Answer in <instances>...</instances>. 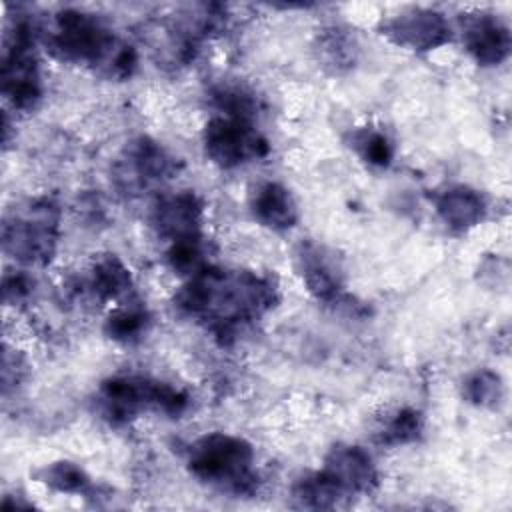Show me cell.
I'll return each mask as SVG.
<instances>
[{"instance_id":"1","label":"cell","mask_w":512,"mask_h":512,"mask_svg":"<svg viewBox=\"0 0 512 512\" xmlns=\"http://www.w3.org/2000/svg\"><path fill=\"white\" fill-rule=\"evenodd\" d=\"M276 302L278 286L272 276L214 266L190 276L174 296L182 314L204 322L222 342H228L238 328L262 318Z\"/></svg>"},{"instance_id":"2","label":"cell","mask_w":512,"mask_h":512,"mask_svg":"<svg viewBox=\"0 0 512 512\" xmlns=\"http://www.w3.org/2000/svg\"><path fill=\"white\" fill-rule=\"evenodd\" d=\"M44 42L56 60L82 64L106 80H126L138 64L132 44L118 38L94 14L76 8H64L54 14Z\"/></svg>"},{"instance_id":"3","label":"cell","mask_w":512,"mask_h":512,"mask_svg":"<svg viewBox=\"0 0 512 512\" xmlns=\"http://www.w3.org/2000/svg\"><path fill=\"white\" fill-rule=\"evenodd\" d=\"M190 474L222 492L248 496L258 490L254 470V448L240 436L210 432L194 440L188 448Z\"/></svg>"},{"instance_id":"4","label":"cell","mask_w":512,"mask_h":512,"mask_svg":"<svg viewBox=\"0 0 512 512\" xmlns=\"http://www.w3.org/2000/svg\"><path fill=\"white\" fill-rule=\"evenodd\" d=\"M188 394L168 382L138 374L106 378L96 394L100 414L114 426L134 420L146 410L180 416L188 408Z\"/></svg>"},{"instance_id":"5","label":"cell","mask_w":512,"mask_h":512,"mask_svg":"<svg viewBox=\"0 0 512 512\" xmlns=\"http://www.w3.org/2000/svg\"><path fill=\"white\" fill-rule=\"evenodd\" d=\"M60 236V210L50 198H32L10 208L2 222V248L26 266H44L54 258Z\"/></svg>"},{"instance_id":"6","label":"cell","mask_w":512,"mask_h":512,"mask_svg":"<svg viewBox=\"0 0 512 512\" xmlns=\"http://www.w3.org/2000/svg\"><path fill=\"white\" fill-rule=\"evenodd\" d=\"M38 28L28 16H16L6 28L2 54V94L18 112H30L42 98L40 66L36 56Z\"/></svg>"},{"instance_id":"7","label":"cell","mask_w":512,"mask_h":512,"mask_svg":"<svg viewBox=\"0 0 512 512\" xmlns=\"http://www.w3.org/2000/svg\"><path fill=\"white\" fill-rule=\"evenodd\" d=\"M206 156L220 168L232 170L270 154V144L252 120L216 114L202 132Z\"/></svg>"},{"instance_id":"8","label":"cell","mask_w":512,"mask_h":512,"mask_svg":"<svg viewBox=\"0 0 512 512\" xmlns=\"http://www.w3.org/2000/svg\"><path fill=\"white\" fill-rule=\"evenodd\" d=\"M380 34L406 50L430 52L452 40V26L446 16L432 8H408L384 18Z\"/></svg>"},{"instance_id":"9","label":"cell","mask_w":512,"mask_h":512,"mask_svg":"<svg viewBox=\"0 0 512 512\" xmlns=\"http://www.w3.org/2000/svg\"><path fill=\"white\" fill-rule=\"evenodd\" d=\"M294 268L308 294L318 302L342 304L346 298L342 264L326 246L302 240L294 250Z\"/></svg>"},{"instance_id":"10","label":"cell","mask_w":512,"mask_h":512,"mask_svg":"<svg viewBox=\"0 0 512 512\" xmlns=\"http://www.w3.org/2000/svg\"><path fill=\"white\" fill-rule=\"evenodd\" d=\"M460 32L466 52L480 66H498L510 54V28L494 12L476 10L462 14Z\"/></svg>"},{"instance_id":"11","label":"cell","mask_w":512,"mask_h":512,"mask_svg":"<svg viewBox=\"0 0 512 512\" xmlns=\"http://www.w3.org/2000/svg\"><path fill=\"white\" fill-rule=\"evenodd\" d=\"M204 204L192 190H180L162 196L150 214V224L156 234L168 242L202 238Z\"/></svg>"},{"instance_id":"12","label":"cell","mask_w":512,"mask_h":512,"mask_svg":"<svg viewBox=\"0 0 512 512\" xmlns=\"http://www.w3.org/2000/svg\"><path fill=\"white\" fill-rule=\"evenodd\" d=\"M322 470L346 492V496L372 494L380 476L372 456L354 444H336L324 456Z\"/></svg>"},{"instance_id":"13","label":"cell","mask_w":512,"mask_h":512,"mask_svg":"<svg viewBox=\"0 0 512 512\" xmlns=\"http://www.w3.org/2000/svg\"><path fill=\"white\" fill-rule=\"evenodd\" d=\"M254 220L274 232L292 230L300 218L298 204L292 192L280 182H260L252 188L248 198Z\"/></svg>"},{"instance_id":"14","label":"cell","mask_w":512,"mask_h":512,"mask_svg":"<svg viewBox=\"0 0 512 512\" xmlns=\"http://www.w3.org/2000/svg\"><path fill=\"white\" fill-rule=\"evenodd\" d=\"M434 210L452 234H466L484 220L488 204L478 190L456 184L436 194Z\"/></svg>"},{"instance_id":"15","label":"cell","mask_w":512,"mask_h":512,"mask_svg":"<svg viewBox=\"0 0 512 512\" xmlns=\"http://www.w3.org/2000/svg\"><path fill=\"white\" fill-rule=\"evenodd\" d=\"M128 168L140 186L162 182L176 172V160L154 140L140 138L128 148Z\"/></svg>"},{"instance_id":"16","label":"cell","mask_w":512,"mask_h":512,"mask_svg":"<svg viewBox=\"0 0 512 512\" xmlns=\"http://www.w3.org/2000/svg\"><path fill=\"white\" fill-rule=\"evenodd\" d=\"M88 288L96 300L112 302L132 290V274L116 254H104L92 264Z\"/></svg>"},{"instance_id":"17","label":"cell","mask_w":512,"mask_h":512,"mask_svg":"<svg viewBox=\"0 0 512 512\" xmlns=\"http://www.w3.org/2000/svg\"><path fill=\"white\" fill-rule=\"evenodd\" d=\"M292 502L298 508L308 510H326L340 506L342 500H346V492L320 468L316 472H308L300 476L292 484Z\"/></svg>"},{"instance_id":"18","label":"cell","mask_w":512,"mask_h":512,"mask_svg":"<svg viewBox=\"0 0 512 512\" xmlns=\"http://www.w3.org/2000/svg\"><path fill=\"white\" fill-rule=\"evenodd\" d=\"M318 62L330 74H344L356 62V40L350 30L342 26H328L324 28L314 44Z\"/></svg>"},{"instance_id":"19","label":"cell","mask_w":512,"mask_h":512,"mask_svg":"<svg viewBox=\"0 0 512 512\" xmlns=\"http://www.w3.org/2000/svg\"><path fill=\"white\" fill-rule=\"evenodd\" d=\"M36 480L60 494H84L90 490V476L80 464L70 460H56L34 472Z\"/></svg>"},{"instance_id":"20","label":"cell","mask_w":512,"mask_h":512,"mask_svg":"<svg viewBox=\"0 0 512 512\" xmlns=\"http://www.w3.org/2000/svg\"><path fill=\"white\" fill-rule=\"evenodd\" d=\"M150 324L148 312L138 304H126L116 308L104 322V334L120 344H132L140 340Z\"/></svg>"},{"instance_id":"21","label":"cell","mask_w":512,"mask_h":512,"mask_svg":"<svg viewBox=\"0 0 512 512\" xmlns=\"http://www.w3.org/2000/svg\"><path fill=\"white\" fill-rule=\"evenodd\" d=\"M424 432V416L410 406L396 410L378 430V442L386 446H404L416 442Z\"/></svg>"},{"instance_id":"22","label":"cell","mask_w":512,"mask_h":512,"mask_svg":"<svg viewBox=\"0 0 512 512\" xmlns=\"http://www.w3.org/2000/svg\"><path fill=\"white\" fill-rule=\"evenodd\" d=\"M350 146L356 154L374 168H388L394 158L392 140L378 128H358L350 136Z\"/></svg>"},{"instance_id":"23","label":"cell","mask_w":512,"mask_h":512,"mask_svg":"<svg viewBox=\"0 0 512 512\" xmlns=\"http://www.w3.org/2000/svg\"><path fill=\"white\" fill-rule=\"evenodd\" d=\"M502 394V378L488 368L474 370L462 382L464 400L478 408H496V404L502 400Z\"/></svg>"},{"instance_id":"24","label":"cell","mask_w":512,"mask_h":512,"mask_svg":"<svg viewBox=\"0 0 512 512\" xmlns=\"http://www.w3.org/2000/svg\"><path fill=\"white\" fill-rule=\"evenodd\" d=\"M210 98L222 116L252 120L258 110L256 94L240 84H222L212 90Z\"/></svg>"},{"instance_id":"25","label":"cell","mask_w":512,"mask_h":512,"mask_svg":"<svg viewBox=\"0 0 512 512\" xmlns=\"http://www.w3.org/2000/svg\"><path fill=\"white\" fill-rule=\"evenodd\" d=\"M166 262L174 272L188 276V278L208 266L204 260L200 238L170 242V246L166 250Z\"/></svg>"},{"instance_id":"26","label":"cell","mask_w":512,"mask_h":512,"mask_svg":"<svg viewBox=\"0 0 512 512\" xmlns=\"http://www.w3.org/2000/svg\"><path fill=\"white\" fill-rule=\"evenodd\" d=\"M32 286H34V282L24 270H14L12 274H6L4 282H2L4 304H16V302L26 300L32 292Z\"/></svg>"}]
</instances>
